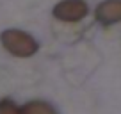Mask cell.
I'll list each match as a JSON object with an SVG mask.
<instances>
[{"label":"cell","mask_w":121,"mask_h":114,"mask_svg":"<svg viewBox=\"0 0 121 114\" xmlns=\"http://www.w3.org/2000/svg\"><path fill=\"white\" fill-rule=\"evenodd\" d=\"M0 39H2L4 48L16 57H30L38 52V41L27 32L9 29V31L2 32Z\"/></svg>","instance_id":"1"},{"label":"cell","mask_w":121,"mask_h":114,"mask_svg":"<svg viewBox=\"0 0 121 114\" xmlns=\"http://www.w3.org/2000/svg\"><path fill=\"white\" fill-rule=\"evenodd\" d=\"M89 7L84 0H62L53 7V16L62 22H78L87 14Z\"/></svg>","instance_id":"2"},{"label":"cell","mask_w":121,"mask_h":114,"mask_svg":"<svg viewBox=\"0 0 121 114\" xmlns=\"http://www.w3.org/2000/svg\"><path fill=\"white\" fill-rule=\"evenodd\" d=\"M96 18L103 25L121 22V0H103L96 7Z\"/></svg>","instance_id":"3"},{"label":"cell","mask_w":121,"mask_h":114,"mask_svg":"<svg viewBox=\"0 0 121 114\" xmlns=\"http://www.w3.org/2000/svg\"><path fill=\"white\" fill-rule=\"evenodd\" d=\"M22 114H57V110L50 103L36 100V102H29L27 105H23Z\"/></svg>","instance_id":"4"},{"label":"cell","mask_w":121,"mask_h":114,"mask_svg":"<svg viewBox=\"0 0 121 114\" xmlns=\"http://www.w3.org/2000/svg\"><path fill=\"white\" fill-rule=\"evenodd\" d=\"M0 114H22V109H18L11 100H2L0 102Z\"/></svg>","instance_id":"5"}]
</instances>
